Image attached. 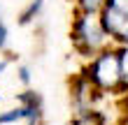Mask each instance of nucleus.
<instances>
[{
    "mask_svg": "<svg viewBox=\"0 0 128 125\" xmlns=\"http://www.w3.org/2000/svg\"><path fill=\"white\" fill-rule=\"evenodd\" d=\"M119 60H121V93L128 90V44L119 46Z\"/></svg>",
    "mask_w": 128,
    "mask_h": 125,
    "instance_id": "0eeeda50",
    "label": "nucleus"
},
{
    "mask_svg": "<svg viewBox=\"0 0 128 125\" xmlns=\"http://www.w3.org/2000/svg\"><path fill=\"white\" fill-rule=\"evenodd\" d=\"M98 97H100V90L93 86V81L84 74V72L72 79V83H70V100H72V109H74L77 116L96 111L93 107H96Z\"/></svg>",
    "mask_w": 128,
    "mask_h": 125,
    "instance_id": "7ed1b4c3",
    "label": "nucleus"
},
{
    "mask_svg": "<svg viewBox=\"0 0 128 125\" xmlns=\"http://www.w3.org/2000/svg\"><path fill=\"white\" fill-rule=\"evenodd\" d=\"M42 7H44V0H30V2L26 5V9L19 14V23L21 26H28L30 21H35L37 16H40Z\"/></svg>",
    "mask_w": 128,
    "mask_h": 125,
    "instance_id": "39448f33",
    "label": "nucleus"
},
{
    "mask_svg": "<svg viewBox=\"0 0 128 125\" xmlns=\"http://www.w3.org/2000/svg\"><path fill=\"white\" fill-rule=\"evenodd\" d=\"M105 5L116 9V12H121V14H128V0H107Z\"/></svg>",
    "mask_w": 128,
    "mask_h": 125,
    "instance_id": "1a4fd4ad",
    "label": "nucleus"
},
{
    "mask_svg": "<svg viewBox=\"0 0 128 125\" xmlns=\"http://www.w3.org/2000/svg\"><path fill=\"white\" fill-rule=\"evenodd\" d=\"M70 125H107V121H105V116L100 111H91V114L74 116V121Z\"/></svg>",
    "mask_w": 128,
    "mask_h": 125,
    "instance_id": "423d86ee",
    "label": "nucleus"
},
{
    "mask_svg": "<svg viewBox=\"0 0 128 125\" xmlns=\"http://www.w3.org/2000/svg\"><path fill=\"white\" fill-rule=\"evenodd\" d=\"M84 74L93 81L100 93H121V60L119 49H105L102 53L91 58Z\"/></svg>",
    "mask_w": 128,
    "mask_h": 125,
    "instance_id": "f03ea898",
    "label": "nucleus"
},
{
    "mask_svg": "<svg viewBox=\"0 0 128 125\" xmlns=\"http://www.w3.org/2000/svg\"><path fill=\"white\" fill-rule=\"evenodd\" d=\"M100 21H102L105 33L110 35V40L116 42L119 46H126L128 44V14H121V12L112 9L107 5H102Z\"/></svg>",
    "mask_w": 128,
    "mask_h": 125,
    "instance_id": "20e7f679",
    "label": "nucleus"
},
{
    "mask_svg": "<svg viewBox=\"0 0 128 125\" xmlns=\"http://www.w3.org/2000/svg\"><path fill=\"white\" fill-rule=\"evenodd\" d=\"M105 2H107V0H77V9L79 12H88V14H100Z\"/></svg>",
    "mask_w": 128,
    "mask_h": 125,
    "instance_id": "6e6552de",
    "label": "nucleus"
},
{
    "mask_svg": "<svg viewBox=\"0 0 128 125\" xmlns=\"http://www.w3.org/2000/svg\"><path fill=\"white\" fill-rule=\"evenodd\" d=\"M5 70H7V60H0V74H2Z\"/></svg>",
    "mask_w": 128,
    "mask_h": 125,
    "instance_id": "f8f14e48",
    "label": "nucleus"
},
{
    "mask_svg": "<svg viewBox=\"0 0 128 125\" xmlns=\"http://www.w3.org/2000/svg\"><path fill=\"white\" fill-rule=\"evenodd\" d=\"M7 46V26L2 21V14H0V51Z\"/></svg>",
    "mask_w": 128,
    "mask_h": 125,
    "instance_id": "9b49d317",
    "label": "nucleus"
},
{
    "mask_svg": "<svg viewBox=\"0 0 128 125\" xmlns=\"http://www.w3.org/2000/svg\"><path fill=\"white\" fill-rule=\"evenodd\" d=\"M70 37H72V44L77 49V53L84 56V58H96L105 49H110L107 44L112 42L110 35L102 28L100 14H88V12H79V9L72 19Z\"/></svg>",
    "mask_w": 128,
    "mask_h": 125,
    "instance_id": "f257e3e1",
    "label": "nucleus"
},
{
    "mask_svg": "<svg viewBox=\"0 0 128 125\" xmlns=\"http://www.w3.org/2000/svg\"><path fill=\"white\" fill-rule=\"evenodd\" d=\"M19 81L21 83H30V67H28V65H21L19 67Z\"/></svg>",
    "mask_w": 128,
    "mask_h": 125,
    "instance_id": "9d476101",
    "label": "nucleus"
},
{
    "mask_svg": "<svg viewBox=\"0 0 128 125\" xmlns=\"http://www.w3.org/2000/svg\"><path fill=\"white\" fill-rule=\"evenodd\" d=\"M0 100H2V97H0Z\"/></svg>",
    "mask_w": 128,
    "mask_h": 125,
    "instance_id": "ddd939ff",
    "label": "nucleus"
}]
</instances>
